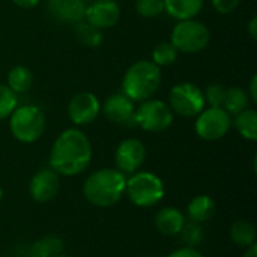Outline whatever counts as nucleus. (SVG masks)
Segmentation results:
<instances>
[{
    "mask_svg": "<svg viewBox=\"0 0 257 257\" xmlns=\"http://www.w3.org/2000/svg\"><path fill=\"white\" fill-rule=\"evenodd\" d=\"M229 236L235 245L248 248L256 244V227L248 220H238L230 226Z\"/></svg>",
    "mask_w": 257,
    "mask_h": 257,
    "instance_id": "nucleus-20",
    "label": "nucleus"
},
{
    "mask_svg": "<svg viewBox=\"0 0 257 257\" xmlns=\"http://www.w3.org/2000/svg\"><path fill=\"white\" fill-rule=\"evenodd\" d=\"M176 59H178V50L173 47V44L170 41L160 42L152 50V62L160 68L173 65L176 62Z\"/></svg>",
    "mask_w": 257,
    "mask_h": 257,
    "instance_id": "nucleus-26",
    "label": "nucleus"
},
{
    "mask_svg": "<svg viewBox=\"0 0 257 257\" xmlns=\"http://www.w3.org/2000/svg\"><path fill=\"white\" fill-rule=\"evenodd\" d=\"M146 257H154V256H146Z\"/></svg>",
    "mask_w": 257,
    "mask_h": 257,
    "instance_id": "nucleus-39",
    "label": "nucleus"
},
{
    "mask_svg": "<svg viewBox=\"0 0 257 257\" xmlns=\"http://www.w3.org/2000/svg\"><path fill=\"white\" fill-rule=\"evenodd\" d=\"M247 33H248V36H250L253 41H256L257 39V17H251V20L248 21V24H247Z\"/></svg>",
    "mask_w": 257,
    "mask_h": 257,
    "instance_id": "nucleus-33",
    "label": "nucleus"
},
{
    "mask_svg": "<svg viewBox=\"0 0 257 257\" xmlns=\"http://www.w3.org/2000/svg\"><path fill=\"white\" fill-rule=\"evenodd\" d=\"M244 257H257V245L256 244H253L251 247L245 248V254H244Z\"/></svg>",
    "mask_w": 257,
    "mask_h": 257,
    "instance_id": "nucleus-35",
    "label": "nucleus"
},
{
    "mask_svg": "<svg viewBox=\"0 0 257 257\" xmlns=\"http://www.w3.org/2000/svg\"><path fill=\"white\" fill-rule=\"evenodd\" d=\"M101 113V102L92 92L75 93L68 104V116L77 126L92 123Z\"/></svg>",
    "mask_w": 257,
    "mask_h": 257,
    "instance_id": "nucleus-11",
    "label": "nucleus"
},
{
    "mask_svg": "<svg viewBox=\"0 0 257 257\" xmlns=\"http://www.w3.org/2000/svg\"><path fill=\"white\" fill-rule=\"evenodd\" d=\"M47 11L57 21L75 24L84 20L86 2L83 0H47Z\"/></svg>",
    "mask_w": 257,
    "mask_h": 257,
    "instance_id": "nucleus-15",
    "label": "nucleus"
},
{
    "mask_svg": "<svg viewBox=\"0 0 257 257\" xmlns=\"http://www.w3.org/2000/svg\"><path fill=\"white\" fill-rule=\"evenodd\" d=\"M12 2L23 9H32L39 3V0H12Z\"/></svg>",
    "mask_w": 257,
    "mask_h": 257,
    "instance_id": "nucleus-34",
    "label": "nucleus"
},
{
    "mask_svg": "<svg viewBox=\"0 0 257 257\" xmlns=\"http://www.w3.org/2000/svg\"><path fill=\"white\" fill-rule=\"evenodd\" d=\"M120 18V8L114 0H93L86 5L84 20L99 30L114 27Z\"/></svg>",
    "mask_w": 257,
    "mask_h": 257,
    "instance_id": "nucleus-12",
    "label": "nucleus"
},
{
    "mask_svg": "<svg viewBox=\"0 0 257 257\" xmlns=\"http://www.w3.org/2000/svg\"><path fill=\"white\" fill-rule=\"evenodd\" d=\"M63 239L54 235L44 236L32 244L30 247V257H53L63 250Z\"/></svg>",
    "mask_w": 257,
    "mask_h": 257,
    "instance_id": "nucleus-23",
    "label": "nucleus"
},
{
    "mask_svg": "<svg viewBox=\"0 0 257 257\" xmlns=\"http://www.w3.org/2000/svg\"><path fill=\"white\" fill-rule=\"evenodd\" d=\"M101 110L104 116L117 125H134V114H136V105L134 101L130 99L123 92L110 95L104 104L101 105Z\"/></svg>",
    "mask_w": 257,
    "mask_h": 257,
    "instance_id": "nucleus-14",
    "label": "nucleus"
},
{
    "mask_svg": "<svg viewBox=\"0 0 257 257\" xmlns=\"http://www.w3.org/2000/svg\"><path fill=\"white\" fill-rule=\"evenodd\" d=\"M136 12L143 18H155L164 12V0H136Z\"/></svg>",
    "mask_w": 257,
    "mask_h": 257,
    "instance_id": "nucleus-27",
    "label": "nucleus"
},
{
    "mask_svg": "<svg viewBox=\"0 0 257 257\" xmlns=\"http://www.w3.org/2000/svg\"><path fill=\"white\" fill-rule=\"evenodd\" d=\"M60 190V175L53 169H42L36 172L29 184V194L38 203L51 202Z\"/></svg>",
    "mask_w": 257,
    "mask_h": 257,
    "instance_id": "nucleus-13",
    "label": "nucleus"
},
{
    "mask_svg": "<svg viewBox=\"0 0 257 257\" xmlns=\"http://www.w3.org/2000/svg\"><path fill=\"white\" fill-rule=\"evenodd\" d=\"M3 194H5V193H3V190L0 188V202H2V199H3Z\"/></svg>",
    "mask_w": 257,
    "mask_h": 257,
    "instance_id": "nucleus-37",
    "label": "nucleus"
},
{
    "mask_svg": "<svg viewBox=\"0 0 257 257\" xmlns=\"http://www.w3.org/2000/svg\"><path fill=\"white\" fill-rule=\"evenodd\" d=\"M167 257H205L197 248L193 247H182L175 250L173 253H170Z\"/></svg>",
    "mask_w": 257,
    "mask_h": 257,
    "instance_id": "nucleus-31",
    "label": "nucleus"
},
{
    "mask_svg": "<svg viewBox=\"0 0 257 257\" xmlns=\"http://www.w3.org/2000/svg\"><path fill=\"white\" fill-rule=\"evenodd\" d=\"M232 126V117L223 107H205L194 122L196 134L206 142L223 139Z\"/></svg>",
    "mask_w": 257,
    "mask_h": 257,
    "instance_id": "nucleus-9",
    "label": "nucleus"
},
{
    "mask_svg": "<svg viewBox=\"0 0 257 257\" xmlns=\"http://www.w3.org/2000/svg\"><path fill=\"white\" fill-rule=\"evenodd\" d=\"M224 95H226V87L221 86L220 83H209L203 90L205 104L209 107H223Z\"/></svg>",
    "mask_w": 257,
    "mask_h": 257,
    "instance_id": "nucleus-29",
    "label": "nucleus"
},
{
    "mask_svg": "<svg viewBox=\"0 0 257 257\" xmlns=\"http://www.w3.org/2000/svg\"><path fill=\"white\" fill-rule=\"evenodd\" d=\"M92 143L78 128L62 131L53 143L50 152L51 169L62 176H75L83 173L92 161Z\"/></svg>",
    "mask_w": 257,
    "mask_h": 257,
    "instance_id": "nucleus-1",
    "label": "nucleus"
},
{
    "mask_svg": "<svg viewBox=\"0 0 257 257\" xmlns=\"http://www.w3.org/2000/svg\"><path fill=\"white\" fill-rule=\"evenodd\" d=\"M75 38L89 48H96L102 42V30L93 27L86 20H81L74 24Z\"/></svg>",
    "mask_w": 257,
    "mask_h": 257,
    "instance_id": "nucleus-24",
    "label": "nucleus"
},
{
    "mask_svg": "<svg viewBox=\"0 0 257 257\" xmlns=\"http://www.w3.org/2000/svg\"><path fill=\"white\" fill-rule=\"evenodd\" d=\"M205 0H164V12L178 21L190 20L199 15Z\"/></svg>",
    "mask_w": 257,
    "mask_h": 257,
    "instance_id": "nucleus-17",
    "label": "nucleus"
},
{
    "mask_svg": "<svg viewBox=\"0 0 257 257\" xmlns=\"http://www.w3.org/2000/svg\"><path fill=\"white\" fill-rule=\"evenodd\" d=\"M203 236H205V230L202 227V223H196L191 220L185 221L184 227L179 232L181 242L185 247H193V248H196L197 245L202 244Z\"/></svg>",
    "mask_w": 257,
    "mask_h": 257,
    "instance_id": "nucleus-25",
    "label": "nucleus"
},
{
    "mask_svg": "<svg viewBox=\"0 0 257 257\" xmlns=\"http://www.w3.org/2000/svg\"><path fill=\"white\" fill-rule=\"evenodd\" d=\"M257 75H253L251 77V81H250V84H248V90H247V93H248V98H250V101L251 102H257Z\"/></svg>",
    "mask_w": 257,
    "mask_h": 257,
    "instance_id": "nucleus-32",
    "label": "nucleus"
},
{
    "mask_svg": "<svg viewBox=\"0 0 257 257\" xmlns=\"http://www.w3.org/2000/svg\"><path fill=\"white\" fill-rule=\"evenodd\" d=\"M175 114L170 105L161 99H146L136 108L134 122L149 133H163L172 126Z\"/></svg>",
    "mask_w": 257,
    "mask_h": 257,
    "instance_id": "nucleus-7",
    "label": "nucleus"
},
{
    "mask_svg": "<svg viewBox=\"0 0 257 257\" xmlns=\"http://www.w3.org/2000/svg\"><path fill=\"white\" fill-rule=\"evenodd\" d=\"M170 42L178 50V53H200L211 42V30L205 23L196 18L181 20L172 30Z\"/></svg>",
    "mask_w": 257,
    "mask_h": 257,
    "instance_id": "nucleus-6",
    "label": "nucleus"
},
{
    "mask_svg": "<svg viewBox=\"0 0 257 257\" xmlns=\"http://www.w3.org/2000/svg\"><path fill=\"white\" fill-rule=\"evenodd\" d=\"M0 2H2V0H0Z\"/></svg>",
    "mask_w": 257,
    "mask_h": 257,
    "instance_id": "nucleus-40",
    "label": "nucleus"
},
{
    "mask_svg": "<svg viewBox=\"0 0 257 257\" xmlns=\"http://www.w3.org/2000/svg\"><path fill=\"white\" fill-rule=\"evenodd\" d=\"M148 151L142 140L139 139H125L122 140L114 151L116 169L123 175H133L139 172L146 160Z\"/></svg>",
    "mask_w": 257,
    "mask_h": 257,
    "instance_id": "nucleus-10",
    "label": "nucleus"
},
{
    "mask_svg": "<svg viewBox=\"0 0 257 257\" xmlns=\"http://www.w3.org/2000/svg\"><path fill=\"white\" fill-rule=\"evenodd\" d=\"M33 84V74L24 65H17L8 72V87L15 93H26Z\"/></svg>",
    "mask_w": 257,
    "mask_h": 257,
    "instance_id": "nucleus-21",
    "label": "nucleus"
},
{
    "mask_svg": "<svg viewBox=\"0 0 257 257\" xmlns=\"http://www.w3.org/2000/svg\"><path fill=\"white\" fill-rule=\"evenodd\" d=\"M217 211V205L212 197L206 194H199L191 199V202L187 206V215L191 221L196 223H205L214 217Z\"/></svg>",
    "mask_w": 257,
    "mask_h": 257,
    "instance_id": "nucleus-18",
    "label": "nucleus"
},
{
    "mask_svg": "<svg viewBox=\"0 0 257 257\" xmlns=\"http://www.w3.org/2000/svg\"><path fill=\"white\" fill-rule=\"evenodd\" d=\"M250 98L245 89L238 87V86H232V87H226V95H224V101H223V108L232 116L238 114L239 111L248 108L250 105Z\"/></svg>",
    "mask_w": 257,
    "mask_h": 257,
    "instance_id": "nucleus-22",
    "label": "nucleus"
},
{
    "mask_svg": "<svg viewBox=\"0 0 257 257\" xmlns=\"http://www.w3.org/2000/svg\"><path fill=\"white\" fill-rule=\"evenodd\" d=\"M239 2H241V0H211L212 8H214L218 14H221V15H229V14H232V12L238 8Z\"/></svg>",
    "mask_w": 257,
    "mask_h": 257,
    "instance_id": "nucleus-30",
    "label": "nucleus"
},
{
    "mask_svg": "<svg viewBox=\"0 0 257 257\" xmlns=\"http://www.w3.org/2000/svg\"><path fill=\"white\" fill-rule=\"evenodd\" d=\"M161 68L152 60H137L125 72L122 80L123 93L134 102L151 99L161 86Z\"/></svg>",
    "mask_w": 257,
    "mask_h": 257,
    "instance_id": "nucleus-3",
    "label": "nucleus"
},
{
    "mask_svg": "<svg viewBox=\"0 0 257 257\" xmlns=\"http://www.w3.org/2000/svg\"><path fill=\"white\" fill-rule=\"evenodd\" d=\"M169 105L173 114H179L182 117H196L206 107L203 90L190 81L178 83L169 92Z\"/></svg>",
    "mask_w": 257,
    "mask_h": 257,
    "instance_id": "nucleus-8",
    "label": "nucleus"
},
{
    "mask_svg": "<svg viewBox=\"0 0 257 257\" xmlns=\"http://www.w3.org/2000/svg\"><path fill=\"white\" fill-rule=\"evenodd\" d=\"M45 116L38 105L17 107L9 116V131L20 143H35L45 133Z\"/></svg>",
    "mask_w": 257,
    "mask_h": 257,
    "instance_id": "nucleus-5",
    "label": "nucleus"
},
{
    "mask_svg": "<svg viewBox=\"0 0 257 257\" xmlns=\"http://www.w3.org/2000/svg\"><path fill=\"white\" fill-rule=\"evenodd\" d=\"M83 2H86V3H90V2H93V0H83Z\"/></svg>",
    "mask_w": 257,
    "mask_h": 257,
    "instance_id": "nucleus-38",
    "label": "nucleus"
},
{
    "mask_svg": "<svg viewBox=\"0 0 257 257\" xmlns=\"http://www.w3.org/2000/svg\"><path fill=\"white\" fill-rule=\"evenodd\" d=\"M125 194L133 205L139 208H152L163 200L166 187L158 175L152 172H136L126 178Z\"/></svg>",
    "mask_w": 257,
    "mask_h": 257,
    "instance_id": "nucleus-4",
    "label": "nucleus"
},
{
    "mask_svg": "<svg viewBox=\"0 0 257 257\" xmlns=\"http://www.w3.org/2000/svg\"><path fill=\"white\" fill-rule=\"evenodd\" d=\"M53 257H71L69 254H63V253H59V254H56V256Z\"/></svg>",
    "mask_w": 257,
    "mask_h": 257,
    "instance_id": "nucleus-36",
    "label": "nucleus"
},
{
    "mask_svg": "<svg viewBox=\"0 0 257 257\" xmlns=\"http://www.w3.org/2000/svg\"><path fill=\"white\" fill-rule=\"evenodd\" d=\"M185 221L187 220H185L184 212L181 209H178V208H173V206L161 208L157 212L155 218H154L157 230L164 236H176V235H179V232L184 227Z\"/></svg>",
    "mask_w": 257,
    "mask_h": 257,
    "instance_id": "nucleus-16",
    "label": "nucleus"
},
{
    "mask_svg": "<svg viewBox=\"0 0 257 257\" xmlns=\"http://www.w3.org/2000/svg\"><path fill=\"white\" fill-rule=\"evenodd\" d=\"M18 107L17 95L5 84H0V120L9 117Z\"/></svg>",
    "mask_w": 257,
    "mask_h": 257,
    "instance_id": "nucleus-28",
    "label": "nucleus"
},
{
    "mask_svg": "<svg viewBox=\"0 0 257 257\" xmlns=\"http://www.w3.org/2000/svg\"><path fill=\"white\" fill-rule=\"evenodd\" d=\"M126 175L117 169H99L90 173L83 184L86 200L96 208H111L125 194Z\"/></svg>",
    "mask_w": 257,
    "mask_h": 257,
    "instance_id": "nucleus-2",
    "label": "nucleus"
},
{
    "mask_svg": "<svg viewBox=\"0 0 257 257\" xmlns=\"http://www.w3.org/2000/svg\"><path fill=\"white\" fill-rule=\"evenodd\" d=\"M233 126L238 131V134L248 140V142H256L257 140V111L254 108H245L235 114L233 119Z\"/></svg>",
    "mask_w": 257,
    "mask_h": 257,
    "instance_id": "nucleus-19",
    "label": "nucleus"
}]
</instances>
